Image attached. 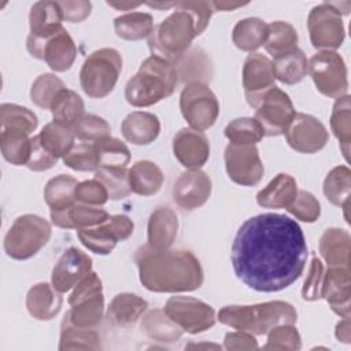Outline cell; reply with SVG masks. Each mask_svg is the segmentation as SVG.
I'll return each mask as SVG.
<instances>
[{
    "instance_id": "cell-1",
    "label": "cell",
    "mask_w": 351,
    "mask_h": 351,
    "mask_svg": "<svg viewBox=\"0 0 351 351\" xmlns=\"http://www.w3.org/2000/svg\"><path fill=\"white\" fill-rule=\"evenodd\" d=\"M307 244L299 223L282 214L248 218L232 244V266L239 280L258 292H278L292 285L307 262Z\"/></svg>"
},
{
    "instance_id": "cell-2",
    "label": "cell",
    "mask_w": 351,
    "mask_h": 351,
    "mask_svg": "<svg viewBox=\"0 0 351 351\" xmlns=\"http://www.w3.org/2000/svg\"><path fill=\"white\" fill-rule=\"evenodd\" d=\"M134 262L141 284L152 292H192L204 280L199 259L186 250H155L147 244L136 251Z\"/></svg>"
},
{
    "instance_id": "cell-3",
    "label": "cell",
    "mask_w": 351,
    "mask_h": 351,
    "mask_svg": "<svg viewBox=\"0 0 351 351\" xmlns=\"http://www.w3.org/2000/svg\"><path fill=\"white\" fill-rule=\"evenodd\" d=\"M178 82L173 62L152 53L125 86V99L133 107H149L169 97Z\"/></svg>"
},
{
    "instance_id": "cell-4",
    "label": "cell",
    "mask_w": 351,
    "mask_h": 351,
    "mask_svg": "<svg viewBox=\"0 0 351 351\" xmlns=\"http://www.w3.org/2000/svg\"><path fill=\"white\" fill-rule=\"evenodd\" d=\"M217 319L237 330H245L252 335H267L274 326L295 324L298 314L291 303L273 300L248 306H225L218 311Z\"/></svg>"
},
{
    "instance_id": "cell-5",
    "label": "cell",
    "mask_w": 351,
    "mask_h": 351,
    "mask_svg": "<svg viewBox=\"0 0 351 351\" xmlns=\"http://www.w3.org/2000/svg\"><path fill=\"white\" fill-rule=\"evenodd\" d=\"M174 7L176 10L166 19L154 26L148 37V45L152 53L163 56L170 62L185 55L192 40L199 36L192 14L181 1L176 3Z\"/></svg>"
},
{
    "instance_id": "cell-6",
    "label": "cell",
    "mask_w": 351,
    "mask_h": 351,
    "mask_svg": "<svg viewBox=\"0 0 351 351\" xmlns=\"http://www.w3.org/2000/svg\"><path fill=\"white\" fill-rule=\"evenodd\" d=\"M122 71V56L114 48L93 51L80 71V84L92 99L106 97L115 88Z\"/></svg>"
},
{
    "instance_id": "cell-7",
    "label": "cell",
    "mask_w": 351,
    "mask_h": 351,
    "mask_svg": "<svg viewBox=\"0 0 351 351\" xmlns=\"http://www.w3.org/2000/svg\"><path fill=\"white\" fill-rule=\"evenodd\" d=\"M51 225L36 214L18 217L4 237L5 254L16 261L34 256L51 239Z\"/></svg>"
},
{
    "instance_id": "cell-8",
    "label": "cell",
    "mask_w": 351,
    "mask_h": 351,
    "mask_svg": "<svg viewBox=\"0 0 351 351\" xmlns=\"http://www.w3.org/2000/svg\"><path fill=\"white\" fill-rule=\"evenodd\" d=\"M70 310L66 317L80 328H97L104 313L103 285L99 276L89 271L69 296Z\"/></svg>"
},
{
    "instance_id": "cell-9",
    "label": "cell",
    "mask_w": 351,
    "mask_h": 351,
    "mask_svg": "<svg viewBox=\"0 0 351 351\" xmlns=\"http://www.w3.org/2000/svg\"><path fill=\"white\" fill-rule=\"evenodd\" d=\"M180 110L192 129H210L219 114V103L214 92L202 81L188 82L180 95Z\"/></svg>"
},
{
    "instance_id": "cell-10",
    "label": "cell",
    "mask_w": 351,
    "mask_h": 351,
    "mask_svg": "<svg viewBox=\"0 0 351 351\" xmlns=\"http://www.w3.org/2000/svg\"><path fill=\"white\" fill-rule=\"evenodd\" d=\"M307 73L324 96L339 99L347 95V66L337 52L319 51L314 53L308 60Z\"/></svg>"
},
{
    "instance_id": "cell-11",
    "label": "cell",
    "mask_w": 351,
    "mask_h": 351,
    "mask_svg": "<svg viewBox=\"0 0 351 351\" xmlns=\"http://www.w3.org/2000/svg\"><path fill=\"white\" fill-rule=\"evenodd\" d=\"M341 16L333 3H322L310 11L307 29L314 48L333 51L343 44L346 30Z\"/></svg>"
},
{
    "instance_id": "cell-12",
    "label": "cell",
    "mask_w": 351,
    "mask_h": 351,
    "mask_svg": "<svg viewBox=\"0 0 351 351\" xmlns=\"http://www.w3.org/2000/svg\"><path fill=\"white\" fill-rule=\"evenodd\" d=\"M252 107L256 108L254 118L262 126L265 136L270 137L284 134L296 112L289 96L277 86L261 95Z\"/></svg>"
},
{
    "instance_id": "cell-13",
    "label": "cell",
    "mask_w": 351,
    "mask_h": 351,
    "mask_svg": "<svg viewBox=\"0 0 351 351\" xmlns=\"http://www.w3.org/2000/svg\"><path fill=\"white\" fill-rule=\"evenodd\" d=\"M163 310L184 332L191 335L208 330L217 321L215 310L192 296H171Z\"/></svg>"
},
{
    "instance_id": "cell-14",
    "label": "cell",
    "mask_w": 351,
    "mask_h": 351,
    "mask_svg": "<svg viewBox=\"0 0 351 351\" xmlns=\"http://www.w3.org/2000/svg\"><path fill=\"white\" fill-rule=\"evenodd\" d=\"M133 221L123 214L110 215L97 226L77 230L84 247L99 255H108L118 241L129 239L133 233Z\"/></svg>"
},
{
    "instance_id": "cell-15",
    "label": "cell",
    "mask_w": 351,
    "mask_h": 351,
    "mask_svg": "<svg viewBox=\"0 0 351 351\" xmlns=\"http://www.w3.org/2000/svg\"><path fill=\"white\" fill-rule=\"evenodd\" d=\"M62 21L63 16L58 1H37L32 5L29 14L30 32L26 40V48L33 58H41L44 43L63 29Z\"/></svg>"
},
{
    "instance_id": "cell-16",
    "label": "cell",
    "mask_w": 351,
    "mask_h": 351,
    "mask_svg": "<svg viewBox=\"0 0 351 351\" xmlns=\"http://www.w3.org/2000/svg\"><path fill=\"white\" fill-rule=\"evenodd\" d=\"M223 160L229 178L239 185L254 186L263 177L265 167L255 145L229 144L225 148Z\"/></svg>"
},
{
    "instance_id": "cell-17",
    "label": "cell",
    "mask_w": 351,
    "mask_h": 351,
    "mask_svg": "<svg viewBox=\"0 0 351 351\" xmlns=\"http://www.w3.org/2000/svg\"><path fill=\"white\" fill-rule=\"evenodd\" d=\"M284 134L288 145L300 154L321 151L329 138L328 130L322 122L303 112H295Z\"/></svg>"
},
{
    "instance_id": "cell-18",
    "label": "cell",
    "mask_w": 351,
    "mask_h": 351,
    "mask_svg": "<svg viewBox=\"0 0 351 351\" xmlns=\"http://www.w3.org/2000/svg\"><path fill=\"white\" fill-rule=\"evenodd\" d=\"M211 178L200 169H188L181 173L173 186V199L184 210L202 207L210 197Z\"/></svg>"
},
{
    "instance_id": "cell-19",
    "label": "cell",
    "mask_w": 351,
    "mask_h": 351,
    "mask_svg": "<svg viewBox=\"0 0 351 351\" xmlns=\"http://www.w3.org/2000/svg\"><path fill=\"white\" fill-rule=\"evenodd\" d=\"M89 271H92L90 256L75 247H70L53 266L51 284L60 293H64L74 288Z\"/></svg>"
},
{
    "instance_id": "cell-20",
    "label": "cell",
    "mask_w": 351,
    "mask_h": 351,
    "mask_svg": "<svg viewBox=\"0 0 351 351\" xmlns=\"http://www.w3.org/2000/svg\"><path fill=\"white\" fill-rule=\"evenodd\" d=\"M274 80L273 64L267 56L258 52H252L247 56L243 66V88L251 107L261 95L276 86Z\"/></svg>"
},
{
    "instance_id": "cell-21",
    "label": "cell",
    "mask_w": 351,
    "mask_h": 351,
    "mask_svg": "<svg viewBox=\"0 0 351 351\" xmlns=\"http://www.w3.org/2000/svg\"><path fill=\"white\" fill-rule=\"evenodd\" d=\"M322 298L341 318L351 313V271L350 266H329L324 274Z\"/></svg>"
},
{
    "instance_id": "cell-22",
    "label": "cell",
    "mask_w": 351,
    "mask_h": 351,
    "mask_svg": "<svg viewBox=\"0 0 351 351\" xmlns=\"http://www.w3.org/2000/svg\"><path fill=\"white\" fill-rule=\"evenodd\" d=\"M173 152L184 167L200 169L210 156V144L203 132L184 128L173 138Z\"/></svg>"
},
{
    "instance_id": "cell-23",
    "label": "cell",
    "mask_w": 351,
    "mask_h": 351,
    "mask_svg": "<svg viewBox=\"0 0 351 351\" xmlns=\"http://www.w3.org/2000/svg\"><path fill=\"white\" fill-rule=\"evenodd\" d=\"M108 213L96 206L75 203L67 210H51L52 223L63 229H88L100 225L108 218Z\"/></svg>"
},
{
    "instance_id": "cell-24",
    "label": "cell",
    "mask_w": 351,
    "mask_h": 351,
    "mask_svg": "<svg viewBox=\"0 0 351 351\" xmlns=\"http://www.w3.org/2000/svg\"><path fill=\"white\" fill-rule=\"evenodd\" d=\"M178 232L177 214L169 207L152 211L147 225L148 245L155 250H167L174 243Z\"/></svg>"
},
{
    "instance_id": "cell-25",
    "label": "cell",
    "mask_w": 351,
    "mask_h": 351,
    "mask_svg": "<svg viewBox=\"0 0 351 351\" xmlns=\"http://www.w3.org/2000/svg\"><path fill=\"white\" fill-rule=\"evenodd\" d=\"M62 303L60 292L48 282L33 285L26 295V308L29 314L38 321L52 319L60 311Z\"/></svg>"
},
{
    "instance_id": "cell-26",
    "label": "cell",
    "mask_w": 351,
    "mask_h": 351,
    "mask_svg": "<svg viewBox=\"0 0 351 351\" xmlns=\"http://www.w3.org/2000/svg\"><path fill=\"white\" fill-rule=\"evenodd\" d=\"M75 56L77 47L71 36L63 27L44 43L40 59L45 60L53 71L62 73L73 66Z\"/></svg>"
},
{
    "instance_id": "cell-27",
    "label": "cell",
    "mask_w": 351,
    "mask_h": 351,
    "mask_svg": "<svg viewBox=\"0 0 351 351\" xmlns=\"http://www.w3.org/2000/svg\"><path fill=\"white\" fill-rule=\"evenodd\" d=\"M121 132L129 143L134 145H147L159 136L160 122L155 114L133 111L122 121Z\"/></svg>"
},
{
    "instance_id": "cell-28",
    "label": "cell",
    "mask_w": 351,
    "mask_h": 351,
    "mask_svg": "<svg viewBox=\"0 0 351 351\" xmlns=\"http://www.w3.org/2000/svg\"><path fill=\"white\" fill-rule=\"evenodd\" d=\"M147 307V300L134 293H118L107 308V318L114 326L130 328L141 318Z\"/></svg>"
},
{
    "instance_id": "cell-29",
    "label": "cell",
    "mask_w": 351,
    "mask_h": 351,
    "mask_svg": "<svg viewBox=\"0 0 351 351\" xmlns=\"http://www.w3.org/2000/svg\"><path fill=\"white\" fill-rule=\"evenodd\" d=\"M298 184L289 174H277L256 195V203L265 208H287L298 193Z\"/></svg>"
},
{
    "instance_id": "cell-30",
    "label": "cell",
    "mask_w": 351,
    "mask_h": 351,
    "mask_svg": "<svg viewBox=\"0 0 351 351\" xmlns=\"http://www.w3.org/2000/svg\"><path fill=\"white\" fill-rule=\"evenodd\" d=\"M319 254L328 266H350L351 237L344 229H326L318 244Z\"/></svg>"
},
{
    "instance_id": "cell-31",
    "label": "cell",
    "mask_w": 351,
    "mask_h": 351,
    "mask_svg": "<svg viewBox=\"0 0 351 351\" xmlns=\"http://www.w3.org/2000/svg\"><path fill=\"white\" fill-rule=\"evenodd\" d=\"M274 77L287 85H293L300 82L307 74V58L302 49L298 47L274 56L271 60Z\"/></svg>"
},
{
    "instance_id": "cell-32",
    "label": "cell",
    "mask_w": 351,
    "mask_h": 351,
    "mask_svg": "<svg viewBox=\"0 0 351 351\" xmlns=\"http://www.w3.org/2000/svg\"><path fill=\"white\" fill-rule=\"evenodd\" d=\"M163 173L159 166L151 160H138L129 170L130 191L141 195H155L163 184Z\"/></svg>"
},
{
    "instance_id": "cell-33",
    "label": "cell",
    "mask_w": 351,
    "mask_h": 351,
    "mask_svg": "<svg viewBox=\"0 0 351 351\" xmlns=\"http://www.w3.org/2000/svg\"><path fill=\"white\" fill-rule=\"evenodd\" d=\"M141 329L144 333L159 343H174L182 336V329L165 313V310H149L143 321Z\"/></svg>"
},
{
    "instance_id": "cell-34",
    "label": "cell",
    "mask_w": 351,
    "mask_h": 351,
    "mask_svg": "<svg viewBox=\"0 0 351 351\" xmlns=\"http://www.w3.org/2000/svg\"><path fill=\"white\" fill-rule=\"evenodd\" d=\"M59 350H99L100 335L96 328H80L64 315L60 326Z\"/></svg>"
},
{
    "instance_id": "cell-35",
    "label": "cell",
    "mask_w": 351,
    "mask_h": 351,
    "mask_svg": "<svg viewBox=\"0 0 351 351\" xmlns=\"http://www.w3.org/2000/svg\"><path fill=\"white\" fill-rule=\"evenodd\" d=\"M267 23L259 18H245L236 23L232 32L233 44L245 52H254L265 44Z\"/></svg>"
},
{
    "instance_id": "cell-36",
    "label": "cell",
    "mask_w": 351,
    "mask_h": 351,
    "mask_svg": "<svg viewBox=\"0 0 351 351\" xmlns=\"http://www.w3.org/2000/svg\"><path fill=\"white\" fill-rule=\"evenodd\" d=\"M49 110L55 122L70 128H74L75 123L85 115L81 96L67 88L62 89L56 95Z\"/></svg>"
},
{
    "instance_id": "cell-37",
    "label": "cell",
    "mask_w": 351,
    "mask_h": 351,
    "mask_svg": "<svg viewBox=\"0 0 351 351\" xmlns=\"http://www.w3.org/2000/svg\"><path fill=\"white\" fill-rule=\"evenodd\" d=\"M30 134L16 129H0V147L3 158L11 165L27 163L32 149Z\"/></svg>"
},
{
    "instance_id": "cell-38",
    "label": "cell",
    "mask_w": 351,
    "mask_h": 351,
    "mask_svg": "<svg viewBox=\"0 0 351 351\" xmlns=\"http://www.w3.org/2000/svg\"><path fill=\"white\" fill-rule=\"evenodd\" d=\"M78 181L67 174L51 178L44 189L45 203L51 210H67L75 204V189Z\"/></svg>"
},
{
    "instance_id": "cell-39",
    "label": "cell",
    "mask_w": 351,
    "mask_h": 351,
    "mask_svg": "<svg viewBox=\"0 0 351 351\" xmlns=\"http://www.w3.org/2000/svg\"><path fill=\"white\" fill-rule=\"evenodd\" d=\"M41 145L55 158H63L74 145V128L64 126L55 121L47 123L37 134Z\"/></svg>"
},
{
    "instance_id": "cell-40",
    "label": "cell",
    "mask_w": 351,
    "mask_h": 351,
    "mask_svg": "<svg viewBox=\"0 0 351 351\" xmlns=\"http://www.w3.org/2000/svg\"><path fill=\"white\" fill-rule=\"evenodd\" d=\"M114 29L118 37L136 41L148 38L154 30V19L147 12H128L114 19Z\"/></svg>"
},
{
    "instance_id": "cell-41",
    "label": "cell",
    "mask_w": 351,
    "mask_h": 351,
    "mask_svg": "<svg viewBox=\"0 0 351 351\" xmlns=\"http://www.w3.org/2000/svg\"><path fill=\"white\" fill-rule=\"evenodd\" d=\"M330 128L340 143V151L344 159L348 162L351 143V107L348 95L336 99L330 114Z\"/></svg>"
},
{
    "instance_id": "cell-42",
    "label": "cell",
    "mask_w": 351,
    "mask_h": 351,
    "mask_svg": "<svg viewBox=\"0 0 351 351\" xmlns=\"http://www.w3.org/2000/svg\"><path fill=\"white\" fill-rule=\"evenodd\" d=\"M299 36L296 29L284 21H276L267 25V37L265 49L274 58L296 48Z\"/></svg>"
},
{
    "instance_id": "cell-43",
    "label": "cell",
    "mask_w": 351,
    "mask_h": 351,
    "mask_svg": "<svg viewBox=\"0 0 351 351\" xmlns=\"http://www.w3.org/2000/svg\"><path fill=\"white\" fill-rule=\"evenodd\" d=\"M324 195L335 206L341 207L350 202L351 171L347 166L333 167L324 180Z\"/></svg>"
},
{
    "instance_id": "cell-44",
    "label": "cell",
    "mask_w": 351,
    "mask_h": 351,
    "mask_svg": "<svg viewBox=\"0 0 351 351\" xmlns=\"http://www.w3.org/2000/svg\"><path fill=\"white\" fill-rule=\"evenodd\" d=\"M263 136L265 133L259 122L250 117L236 118L225 128V137L230 141V144L255 145L263 138Z\"/></svg>"
},
{
    "instance_id": "cell-45",
    "label": "cell",
    "mask_w": 351,
    "mask_h": 351,
    "mask_svg": "<svg viewBox=\"0 0 351 351\" xmlns=\"http://www.w3.org/2000/svg\"><path fill=\"white\" fill-rule=\"evenodd\" d=\"M37 123L36 114L26 107L11 103L0 106V129H16L32 134Z\"/></svg>"
},
{
    "instance_id": "cell-46",
    "label": "cell",
    "mask_w": 351,
    "mask_h": 351,
    "mask_svg": "<svg viewBox=\"0 0 351 351\" xmlns=\"http://www.w3.org/2000/svg\"><path fill=\"white\" fill-rule=\"evenodd\" d=\"M95 178L106 186L111 200L125 199L132 192L126 167H99L95 171Z\"/></svg>"
},
{
    "instance_id": "cell-47",
    "label": "cell",
    "mask_w": 351,
    "mask_h": 351,
    "mask_svg": "<svg viewBox=\"0 0 351 351\" xmlns=\"http://www.w3.org/2000/svg\"><path fill=\"white\" fill-rule=\"evenodd\" d=\"M99 156V167H126L130 152L125 143L115 137H106L95 143Z\"/></svg>"
},
{
    "instance_id": "cell-48",
    "label": "cell",
    "mask_w": 351,
    "mask_h": 351,
    "mask_svg": "<svg viewBox=\"0 0 351 351\" xmlns=\"http://www.w3.org/2000/svg\"><path fill=\"white\" fill-rule=\"evenodd\" d=\"M66 86L63 81L58 78L55 74H51V73L41 74L34 80L30 88L32 101L44 110L51 108L53 99Z\"/></svg>"
},
{
    "instance_id": "cell-49",
    "label": "cell",
    "mask_w": 351,
    "mask_h": 351,
    "mask_svg": "<svg viewBox=\"0 0 351 351\" xmlns=\"http://www.w3.org/2000/svg\"><path fill=\"white\" fill-rule=\"evenodd\" d=\"M63 163L77 171H96L99 156L95 143H78L63 156Z\"/></svg>"
},
{
    "instance_id": "cell-50",
    "label": "cell",
    "mask_w": 351,
    "mask_h": 351,
    "mask_svg": "<svg viewBox=\"0 0 351 351\" xmlns=\"http://www.w3.org/2000/svg\"><path fill=\"white\" fill-rule=\"evenodd\" d=\"M110 132L107 121L95 114H85L74 126L75 137L84 143H97L110 137Z\"/></svg>"
},
{
    "instance_id": "cell-51",
    "label": "cell",
    "mask_w": 351,
    "mask_h": 351,
    "mask_svg": "<svg viewBox=\"0 0 351 351\" xmlns=\"http://www.w3.org/2000/svg\"><path fill=\"white\" fill-rule=\"evenodd\" d=\"M302 340L293 324H284L274 326L267 332V341L263 350H300Z\"/></svg>"
},
{
    "instance_id": "cell-52",
    "label": "cell",
    "mask_w": 351,
    "mask_h": 351,
    "mask_svg": "<svg viewBox=\"0 0 351 351\" xmlns=\"http://www.w3.org/2000/svg\"><path fill=\"white\" fill-rule=\"evenodd\" d=\"M287 210L298 219L303 222H315L321 214V206L317 197L307 191H298L292 203Z\"/></svg>"
},
{
    "instance_id": "cell-53",
    "label": "cell",
    "mask_w": 351,
    "mask_h": 351,
    "mask_svg": "<svg viewBox=\"0 0 351 351\" xmlns=\"http://www.w3.org/2000/svg\"><path fill=\"white\" fill-rule=\"evenodd\" d=\"M110 199L106 186L97 180H86L78 182L75 189V202L88 206H103Z\"/></svg>"
},
{
    "instance_id": "cell-54",
    "label": "cell",
    "mask_w": 351,
    "mask_h": 351,
    "mask_svg": "<svg viewBox=\"0 0 351 351\" xmlns=\"http://www.w3.org/2000/svg\"><path fill=\"white\" fill-rule=\"evenodd\" d=\"M324 274L325 269L322 265V261L313 255L310 267H308V274L304 280L303 288H302V298L304 300L313 302L318 300L322 298V284H324Z\"/></svg>"
},
{
    "instance_id": "cell-55",
    "label": "cell",
    "mask_w": 351,
    "mask_h": 351,
    "mask_svg": "<svg viewBox=\"0 0 351 351\" xmlns=\"http://www.w3.org/2000/svg\"><path fill=\"white\" fill-rule=\"evenodd\" d=\"M59 159L55 158L52 154H49L40 143L38 137H32V149L30 156L26 163V167L32 171H44L56 165Z\"/></svg>"
},
{
    "instance_id": "cell-56",
    "label": "cell",
    "mask_w": 351,
    "mask_h": 351,
    "mask_svg": "<svg viewBox=\"0 0 351 351\" xmlns=\"http://www.w3.org/2000/svg\"><path fill=\"white\" fill-rule=\"evenodd\" d=\"M63 21L78 23L86 19L92 11L90 1H58Z\"/></svg>"
},
{
    "instance_id": "cell-57",
    "label": "cell",
    "mask_w": 351,
    "mask_h": 351,
    "mask_svg": "<svg viewBox=\"0 0 351 351\" xmlns=\"http://www.w3.org/2000/svg\"><path fill=\"white\" fill-rule=\"evenodd\" d=\"M181 4L192 14L196 27H197V34L200 36L204 29L207 27L210 18L214 12V7L211 1H181Z\"/></svg>"
},
{
    "instance_id": "cell-58",
    "label": "cell",
    "mask_w": 351,
    "mask_h": 351,
    "mask_svg": "<svg viewBox=\"0 0 351 351\" xmlns=\"http://www.w3.org/2000/svg\"><path fill=\"white\" fill-rule=\"evenodd\" d=\"M223 347L229 351H250L258 348V341L252 333L236 330L225 335Z\"/></svg>"
},
{
    "instance_id": "cell-59",
    "label": "cell",
    "mask_w": 351,
    "mask_h": 351,
    "mask_svg": "<svg viewBox=\"0 0 351 351\" xmlns=\"http://www.w3.org/2000/svg\"><path fill=\"white\" fill-rule=\"evenodd\" d=\"M335 335L337 337L339 341L348 344L350 339H351V330H350V317L348 318H343L337 325H336V330Z\"/></svg>"
},
{
    "instance_id": "cell-60",
    "label": "cell",
    "mask_w": 351,
    "mask_h": 351,
    "mask_svg": "<svg viewBox=\"0 0 351 351\" xmlns=\"http://www.w3.org/2000/svg\"><path fill=\"white\" fill-rule=\"evenodd\" d=\"M214 10H221V11H232L239 7L245 5L247 3H229V1H213L211 3Z\"/></svg>"
},
{
    "instance_id": "cell-61",
    "label": "cell",
    "mask_w": 351,
    "mask_h": 351,
    "mask_svg": "<svg viewBox=\"0 0 351 351\" xmlns=\"http://www.w3.org/2000/svg\"><path fill=\"white\" fill-rule=\"evenodd\" d=\"M107 4L110 5V7H112V8H117V10H121V11H130V10H133V8H136V7H138V5H141L143 3H130V1H128V3H123V1H121V3H115V1H107Z\"/></svg>"
},
{
    "instance_id": "cell-62",
    "label": "cell",
    "mask_w": 351,
    "mask_h": 351,
    "mask_svg": "<svg viewBox=\"0 0 351 351\" xmlns=\"http://www.w3.org/2000/svg\"><path fill=\"white\" fill-rule=\"evenodd\" d=\"M186 348H215V350H219L221 347L217 346V344H189V346H186Z\"/></svg>"
},
{
    "instance_id": "cell-63",
    "label": "cell",
    "mask_w": 351,
    "mask_h": 351,
    "mask_svg": "<svg viewBox=\"0 0 351 351\" xmlns=\"http://www.w3.org/2000/svg\"><path fill=\"white\" fill-rule=\"evenodd\" d=\"M147 4L154 8H169V7L176 5V3H147Z\"/></svg>"
}]
</instances>
